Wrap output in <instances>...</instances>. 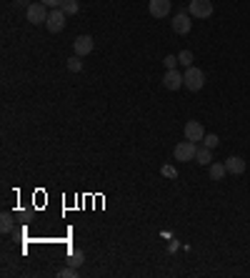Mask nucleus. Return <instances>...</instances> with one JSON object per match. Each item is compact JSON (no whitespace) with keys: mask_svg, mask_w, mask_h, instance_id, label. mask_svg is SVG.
Instances as JSON below:
<instances>
[{"mask_svg":"<svg viewBox=\"0 0 250 278\" xmlns=\"http://www.w3.org/2000/svg\"><path fill=\"white\" fill-rule=\"evenodd\" d=\"M48 5L45 3H30L28 8H25V18H28V23H33V25H45V20H48Z\"/></svg>","mask_w":250,"mask_h":278,"instance_id":"1","label":"nucleus"},{"mask_svg":"<svg viewBox=\"0 0 250 278\" xmlns=\"http://www.w3.org/2000/svg\"><path fill=\"white\" fill-rule=\"evenodd\" d=\"M183 80H185V88L188 90H200L203 85H205V73L200 68H195V66H190V68H185V73H183Z\"/></svg>","mask_w":250,"mask_h":278,"instance_id":"2","label":"nucleus"},{"mask_svg":"<svg viewBox=\"0 0 250 278\" xmlns=\"http://www.w3.org/2000/svg\"><path fill=\"white\" fill-rule=\"evenodd\" d=\"M65 23H68V15L62 13V8H53L48 13V20H45V28L50 33H62L65 30Z\"/></svg>","mask_w":250,"mask_h":278,"instance_id":"3","label":"nucleus"},{"mask_svg":"<svg viewBox=\"0 0 250 278\" xmlns=\"http://www.w3.org/2000/svg\"><path fill=\"white\" fill-rule=\"evenodd\" d=\"M188 13H190L193 18L205 20V18H210V15L215 13V8H213V3H210V0H193V3L188 5Z\"/></svg>","mask_w":250,"mask_h":278,"instance_id":"4","label":"nucleus"},{"mask_svg":"<svg viewBox=\"0 0 250 278\" xmlns=\"http://www.w3.org/2000/svg\"><path fill=\"white\" fill-rule=\"evenodd\" d=\"M195 153H198V145L193 143V140H180L178 145H175V160H180V163H190V160H195Z\"/></svg>","mask_w":250,"mask_h":278,"instance_id":"5","label":"nucleus"},{"mask_svg":"<svg viewBox=\"0 0 250 278\" xmlns=\"http://www.w3.org/2000/svg\"><path fill=\"white\" fill-rule=\"evenodd\" d=\"M93 48H95V40H93L90 35H78V38L73 40V50H75V55H80V58L90 55Z\"/></svg>","mask_w":250,"mask_h":278,"instance_id":"6","label":"nucleus"},{"mask_svg":"<svg viewBox=\"0 0 250 278\" xmlns=\"http://www.w3.org/2000/svg\"><path fill=\"white\" fill-rule=\"evenodd\" d=\"M183 133H185V138L193 140V143H198V140L205 138V128H203L200 121H188L185 128H183Z\"/></svg>","mask_w":250,"mask_h":278,"instance_id":"7","label":"nucleus"},{"mask_svg":"<svg viewBox=\"0 0 250 278\" xmlns=\"http://www.w3.org/2000/svg\"><path fill=\"white\" fill-rule=\"evenodd\" d=\"M163 85H165L168 90H180V88L185 85L183 73H178V70H165V75H163Z\"/></svg>","mask_w":250,"mask_h":278,"instance_id":"8","label":"nucleus"},{"mask_svg":"<svg viewBox=\"0 0 250 278\" xmlns=\"http://www.w3.org/2000/svg\"><path fill=\"white\" fill-rule=\"evenodd\" d=\"M170 5H173L170 0H150L148 10L153 18H165V15H170Z\"/></svg>","mask_w":250,"mask_h":278,"instance_id":"9","label":"nucleus"},{"mask_svg":"<svg viewBox=\"0 0 250 278\" xmlns=\"http://www.w3.org/2000/svg\"><path fill=\"white\" fill-rule=\"evenodd\" d=\"M190 28H193V20H190L188 13H178V15L173 18V30H175L178 35H188Z\"/></svg>","mask_w":250,"mask_h":278,"instance_id":"10","label":"nucleus"},{"mask_svg":"<svg viewBox=\"0 0 250 278\" xmlns=\"http://www.w3.org/2000/svg\"><path fill=\"white\" fill-rule=\"evenodd\" d=\"M225 168H228V173L240 176V173H245V160H243L240 155H230V158L225 160Z\"/></svg>","mask_w":250,"mask_h":278,"instance_id":"11","label":"nucleus"},{"mask_svg":"<svg viewBox=\"0 0 250 278\" xmlns=\"http://www.w3.org/2000/svg\"><path fill=\"white\" fill-rule=\"evenodd\" d=\"M195 160H198L200 165H210V163H213V150H210V148H205V145H203V148H198Z\"/></svg>","mask_w":250,"mask_h":278,"instance_id":"12","label":"nucleus"},{"mask_svg":"<svg viewBox=\"0 0 250 278\" xmlns=\"http://www.w3.org/2000/svg\"><path fill=\"white\" fill-rule=\"evenodd\" d=\"M208 168H210V178H213V181H223V178H225V173H228L225 163H210Z\"/></svg>","mask_w":250,"mask_h":278,"instance_id":"13","label":"nucleus"},{"mask_svg":"<svg viewBox=\"0 0 250 278\" xmlns=\"http://www.w3.org/2000/svg\"><path fill=\"white\" fill-rule=\"evenodd\" d=\"M68 263H70V266H75V268H80V266L85 263V256H83V251H80V248L70 251V258H68Z\"/></svg>","mask_w":250,"mask_h":278,"instance_id":"14","label":"nucleus"},{"mask_svg":"<svg viewBox=\"0 0 250 278\" xmlns=\"http://www.w3.org/2000/svg\"><path fill=\"white\" fill-rule=\"evenodd\" d=\"M60 8H62L65 15H75V13L80 10V3H78V0H62Z\"/></svg>","mask_w":250,"mask_h":278,"instance_id":"15","label":"nucleus"},{"mask_svg":"<svg viewBox=\"0 0 250 278\" xmlns=\"http://www.w3.org/2000/svg\"><path fill=\"white\" fill-rule=\"evenodd\" d=\"M0 231H3V233H10V231H13V215H10V213H3V215H0Z\"/></svg>","mask_w":250,"mask_h":278,"instance_id":"16","label":"nucleus"},{"mask_svg":"<svg viewBox=\"0 0 250 278\" xmlns=\"http://www.w3.org/2000/svg\"><path fill=\"white\" fill-rule=\"evenodd\" d=\"M178 63L190 68V66H193V53H190V50H180V53H178Z\"/></svg>","mask_w":250,"mask_h":278,"instance_id":"17","label":"nucleus"},{"mask_svg":"<svg viewBox=\"0 0 250 278\" xmlns=\"http://www.w3.org/2000/svg\"><path fill=\"white\" fill-rule=\"evenodd\" d=\"M78 58H80V55H73V58L68 61V70H70V73H80V70H83V61H78Z\"/></svg>","mask_w":250,"mask_h":278,"instance_id":"18","label":"nucleus"},{"mask_svg":"<svg viewBox=\"0 0 250 278\" xmlns=\"http://www.w3.org/2000/svg\"><path fill=\"white\" fill-rule=\"evenodd\" d=\"M218 143H220V138H218L215 133H210V136H205V138H203V145H205V148H210V150H213V148H218Z\"/></svg>","mask_w":250,"mask_h":278,"instance_id":"19","label":"nucleus"},{"mask_svg":"<svg viewBox=\"0 0 250 278\" xmlns=\"http://www.w3.org/2000/svg\"><path fill=\"white\" fill-rule=\"evenodd\" d=\"M75 276H78V268L75 266H68V268L58 271V278H75Z\"/></svg>","mask_w":250,"mask_h":278,"instance_id":"20","label":"nucleus"},{"mask_svg":"<svg viewBox=\"0 0 250 278\" xmlns=\"http://www.w3.org/2000/svg\"><path fill=\"white\" fill-rule=\"evenodd\" d=\"M163 63H165V70H175V66H178V55H165Z\"/></svg>","mask_w":250,"mask_h":278,"instance_id":"21","label":"nucleus"},{"mask_svg":"<svg viewBox=\"0 0 250 278\" xmlns=\"http://www.w3.org/2000/svg\"><path fill=\"white\" fill-rule=\"evenodd\" d=\"M160 173H163L165 178H178V171H175V165H163V168H160Z\"/></svg>","mask_w":250,"mask_h":278,"instance_id":"22","label":"nucleus"},{"mask_svg":"<svg viewBox=\"0 0 250 278\" xmlns=\"http://www.w3.org/2000/svg\"><path fill=\"white\" fill-rule=\"evenodd\" d=\"M40 3H45L48 8H60L62 5V0H40Z\"/></svg>","mask_w":250,"mask_h":278,"instance_id":"23","label":"nucleus"},{"mask_svg":"<svg viewBox=\"0 0 250 278\" xmlns=\"http://www.w3.org/2000/svg\"><path fill=\"white\" fill-rule=\"evenodd\" d=\"M13 3H15V5H23V8H28V5H30L28 0H13Z\"/></svg>","mask_w":250,"mask_h":278,"instance_id":"24","label":"nucleus"}]
</instances>
